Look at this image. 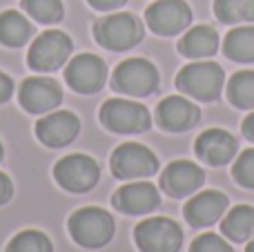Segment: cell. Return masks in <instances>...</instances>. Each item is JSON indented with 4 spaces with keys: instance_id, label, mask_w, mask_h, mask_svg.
Masks as SVG:
<instances>
[{
    "instance_id": "4dcf8cb0",
    "label": "cell",
    "mask_w": 254,
    "mask_h": 252,
    "mask_svg": "<svg viewBox=\"0 0 254 252\" xmlns=\"http://www.w3.org/2000/svg\"><path fill=\"white\" fill-rule=\"evenodd\" d=\"M87 2L98 11H112V9H119L121 4H125V0H87Z\"/></svg>"
},
{
    "instance_id": "603a6c76",
    "label": "cell",
    "mask_w": 254,
    "mask_h": 252,
    "mask_svg": "<svg viewBox=\"0 0 254 252\" xmlns=\"http://www.w3.org/2000/svg\"><path fill=\"white\" fill-rule=\"evenodd\" d=\"M228 101L239 110H254V71L243 69L230 78Z\"/></svg>"
},
{
    "instance_id": "8992f818",
    "label": "cell",
    "mask_w": 254,
    "mask_h": 252,
    "mask_svg": "<svg viewBox=\"0 0 254 252\" xmlns=\"http://www.w3.org/2000/svg\"><path fill=\"white\" fill-rule=\"evenodd\" d=\"M112 85L127 96H149L158 87V71L145 58H127L116 67Z\"/></svg>"
},
{
    "instance_id": "5bb4252c",
    "label": "cell",
    "mask_w": 254,
    "mask_h": 252,
    "mask_svg": "<svg viewBox=\"0 0 254 252\" xmlns=\"http://www.w3.org/2000/svg\"><path fill=\"white\" fill-rule=\"evenodd\" d=\"M205 181V172L192 161H174L161 174V188L174 199H183L198 190Z\"/></svg>"
},
{
    "instance_id": "836d02e7",
    "label": "cell",
    "mask_w": 254,
    "mask_h": 252,
    "mask_svg": "<svg viewBox=\"0 0 254 252\" xmlns=\"http://www.w3.org/2000/svg\"><path fill=\"white\" fill-rule=\"evenodd\" d=\"M0 159H2V145H0Z\"/></svg>"
},
{
    "instance_id": "5b68a950",
    "label": "cell",
    "mask_w": 254,
    "mask_h": 252,
    "mask_svg": "<svg viewBox=\"0 0 254 252\" xmlns=\"http://www.w3.org/2000/svg\"><path fill=\"white\" fill-rule=\"evenodd\" d=\"M101 121L110 132L116 134H138L149 129L152 116L147 107L125 98H112L101 107Z\"/></svg>"
},
{
    "instance_id": "30bf717a",
    "label": "cell",
    "mask_w": 254,
    "mask_h": 252,
    "mask_svg": "<svg viewBox=\"0 0 254 252\" xmlns=\"http://www.w3.org/2000/svg\"><path fill=\"white\" fill-rule=\"evenodd\" d=\"M149 29L158 36H176L192 22V9L185 0H156L145 11Z\"/></svg>"
},
{
    "instance_id": "cb8c5ba5",
    "label": "cell",
    "mask_w": 254,
    "mask_h": 252,
    "mask_svg": "<svg viewBox=\"0 0 254 252\" xmlns=\"http://www.w3.org/2000/svg\"><path fill=\"white\" fill-rule=\"evenodd\" d=\"M214 13L225 25L254 22V0H214Z\"/></svg>"
},
{
    "instance_id": "ffe728a7",
    "label": "cell",
    "mask_w": 254,
    "mask_h": 252,
    "mask_svg": "<svg viewBox=\"0 0 254 252\" xmlns=\"http://www.w3.org/2000/svg\"><path fill=\"white\" fill-rule=\"evenodd\" d=\"M221 232L234 244H243V241L254 237V208L252 205H237V208L228 210L221 221Z\"/></svg>"
},
{
    "instance_id": "7402d4cb",
    "label": "cell",
    "mask_w": 254,
    "mask_h": 252,
    "mask_svg": "<svg viewBox=\"0 0 254 252\" xmlns=\"http://www.w3.org/2000/svg\"><path fill=\"white\" fill-rule=\"evenodd\" d=\"M31 38V22L18 11L0 13V43L7 47H22Z\"/></svg>"
},
{
    "instance_id": "2e32d148",
    "label": "cell",
    "mask_w": 254,
    "mask_h": 252,
    "mask_svg": "<svg viewBox=\"0 0 254 252\" xmlns=\"http://www.w3.org/2000/svg\"><path fill=\"white\" fill-rule=\"evenodd\" d=\"M156 121L167 132H188L201 121V110L183 96H167L158 103Z\"/></svg>"
},
{
    "instance_id": "d6986e66",
    "label": "cell",
    "mask_w": 254,
    "mask_h": 252,
    "mask_svg": "<svg viewBox=\"0 0 254 252\" xmlns=\"http://www.w3.org/2000/svg\"><path fill=\"white\" fill-rule=\"evenodd\" d=\"M219 49V34L210 25H198L185 31V36L179 40V52L194 61H203L216 54Z\"/></svg>"
},
{
    "instance_id": "f1b7e54d",
    "label": "cell",
    "mask_w": 254,
    "mask_h": 252,
    "mask_svg": "<svg viewBox=\"0 0 254 252\" xmlns=\"http://www.w3.org/2000/svg\"><path fill=\"white\" fill-rule=\"evenodd\" d=\"M11 194H13V186H11V181H9L7 174L0 172V205L7 203V201L11 199Z\"/></svg>"
},
{
    "instance_id": "3957f363",
    "label": "cell",
    "mask_w": 254,
    "mask_h": 252,
    "mask_svg": "<svg viewBox=\"0 0 254 252\" xmlns=\"http://www.w3.org/2000/svg\"><path fill=\"white\" fill-rule=\"evenodd\" d=\"M69 235L83 248H103L114 235V219L101 208H83L71 214Z\"/></svg>"
},
{
    "instance_id": "484cf974",
    "label": "cell",
    "mask_w": 254,
    "mask_h": 252,
    "mask_svg": "<svg viewBox=\"0 0 254 252\" xmlns=\"http://www.w3.org/2000/svg\"><path fill=\"white\" fill-rule=\"evenodd\" d=\"M22 9L43 25H54L63 18L61 0H22Z\"/></svg>"
},
{
    "instance_id": "7a4b0ae2",
    "label": "cell",
    "mask_w": 254,
    "mask_h": 252,
    "mask_svg": "<svg viewBox=\"0 0 254 252\" xmlns=\"http://www.w3.org/2000/svg\"><path fill=\"white\" fill-rule=\"evenodd\" d=\"M98 45L112 52H125L143 40V22L134 13H112L94 25Z\"/></svg>"
},
{
    "instance_id": "ac0fdd59",
    "label": "cell",
    "mask_w": 254,
    "mask_h": 252,
    "mask_svg": "<svg viewBox=\"0 0 254 252\" xmlns=\"http://www.w3.org/2000/svg\"><path fill=\"white\" fill-rule=\"evenodd\" d=\"M112 203L125 214H147L161 205L158 190L147 181L127 183L114 194Z\"/></svg>"
},
{
    "instance_id": "4fadbf2b",
    "label": "cell",
    "mask_w": 254,
    "mask_h": 252,
    "mask_svg": "<svg viewBox=\"0 0 254 252\" xmlns=\"http://www.w3.org/2000/svg\"><path fill=\"white\" fill-rule=\"evenodd\" d=\"M228 196L219 190H207L198 192L185 203V221L192 228H207L212 223H216L225 212H228Z\"/></svg>"
},
{
    "instance_id": "7c38bea8",
    "label": "cell",
    "mask_w": 254,
    "mask_h": 252,
    "mask_svg": "<svg viewBox=\"0 0 254 252\" xmlns=\"http://www.w3.org/2000/svg\"><path fill=\"white\" fill-rule=\"evenodd\" d=\"M237 150H239L237 138L221 127L205 129L203 134H198L196 143H194L196 156L203 161V163L212 165V168L228 165L230 161L237 156Z\"/></svg>"
},
{
    "instance_id": "f546056e",
    "label": "cell",
    "mask_w": 254,
    "mask_h": 252,
    "mask_svg": "<svg viewBox=\"0 0 254 252\" xmlns=\"http://www.w3.org/2000/svg\"><path fill=\"white\" fill-rule=\"evenodd\" d=\"M11 94H13L11 78H9L7 74H2V71H0V103L9 101V98H11Z\"/></svg>"
},
{
    "instance_id": "9a60e30c",
    "label": "cell",
    "mask_w": 254,
    "mask_h": 252,
    "mask_svg": "<svg viewBox=\"0 0 254 252\" xmlns=\"http://www.w3.org/2000/svg\"><path fill=\"white\" fill-rule=\"evenodd\" d=\"M20 105L25 107L31 114H43V112H52L54 107L61 105L63 101V92L58 87L56 80L52 78H43V76H34L27 78L20 85Z\"/></svg>"
},
{
    "instance_id": "44dd1931",
    "label": "cell",
    "mask_w": 254,
    "mask_h": 252,
    "mask_svg": "<svg viewBox=\"0 0 254 252\" xmlns=\"http://www.w3.org/2000/svg\"><path fill=\"white\" fill-rule=\"evenodd\" d=\"M223 54L230 61L252 63L254 61V27H234L223 40Z\"/></svg>"
},
{
    "instance_id": "6da1fadb",
    "label": "cell",
    "mask_w": 254,
    "mask_h": 252,
    "mask_svg": "<svg viewBox=\"0 0 254 252\" xmlns=\"http://www.w3.org/2000/svg\"><path fill=\"white\" fill-rule=\"evenodd\" d=\"M225 83V71L212 61H196L185 65L176 76V87L183 94L201 103H212L221 96Z\"/></svg>"
},
{
    "instance_id": "83f0119b",
    "label": "cell",
    "mask_w": 254,
    "mask_h": 252,
    "mask_svg": "<svg viewBox=\"0 0 254 252\" xmlns=\"http://www.w3.org/2000/svg\"><path fill=\"white\" fill-rule=\"evenodd\" d=\"M190 252H234V250L221 235H214V232H203L201 237H196V239L192 241Z\"/></svg>"
},
{
    "instance_id": "277c9868",
    "label": "cell",
    "mask_w": 254,
    "mask_h": 252,
    "mask_svg": "<svg viewBox=\"0 0 254 252\" xmlns=\"http://www.w3.org/2000/svg\"><path fill=\"white\" fill-rule=\"evenodd\" d=\"M134 241L140 252H179L183 246V230L167 217H152L136 226Z\"/></svg>"
},
{
    "instance_id": "1f68e13d",
    "label": "cell",
    "mask_w": 254,
    "mask_h": 252,
    "mask_svg": "<svg viewBox=\"0 0 254 252\" xmlns=\"http://www.w3.org/2000/svg\"><path fill=\"white\" fill-rule=\"evenodd\" d=\"M241 129H243V136H246L248 141L254 143V112H252L250 116H248L246 121H243V127H241Z\"/></svg>"
},
{
    "instance_id": "52a82bcc",
    "label": "cell",
    "mask_w": 254,
    "mask_h": 252,
    "mask_svg": "<svg viewBox=\"0 0 254 252\" xmlns=\"http://www.w3.org/2000/svg\"><path fill=\"white\" fill-rule=\"evenodd\" d=\"M98 177H101L98 163L85 154H69L58 161L54 168V179L58 181V186L76 194L89 192L98 183Z\"/></svg>"
},
{
    "instance_id": "d6a6232c",
    "label": "cell",
    "mask_w": 254,
    "mask_h": 252,
    "mask_svg": "<svg viewBox=\"0 0 254 252\" xmlns=\"http://www.w3.org/2000/svg\"><path fill=\"white\" fill-rule=\"evenodd\" d=\"M246 252H254V237H252V241L248 244V248H246Z\"/></svg>"
},
{
    "instance_id": "ba28073f",
    "label": "cell",
    "mask_w": 254,
    "mask_h": 252,
    "mask_svg": "<svg viewBox=\"0 0 254 252\" xmlns=\"http://www.w3.org/2000/svg\"><path fill=\"white\" fill-rule=\"evenodd\" d=\"M112 172L119 179H147L156 174L158 159L140 143H123L112 154Z\"/></svg>"
},
{
    "instance_id": "d4e9b609",
    "label": "cell",
    "mask_w": 254,
    "mask_h": 252,
    "mask_svg": "<svg viewBox=\"0 0 254 252\" xmlns=\"http://www.w3.org/2000/svg\"><path fill=\"white\" fill-rule=\"evenodd\" d=\"M4 252H54L52 241L40 230H22L9 241Z\"/></svg>"
},
{
    "instance_id": "4316f807",
    "label": "cell",
    "mask_w": 254,
    "mask_h": 252,
    "mask_svg": "<svg viewBox=\"0 0 254 252\" xmlns=\"http://www.w3.org/2000/svg\"><path fill=\"white\" fill-rule=\"evenodd\" d=\"M232 177L246 190H254V147L243 150L232 165Z\"/></svg>"
},
{
    "instance_id": "e0dca14e",
    "label": "cell",
    "mask_w": 254,
    "mask_h": 252,
    "mask_svg": "<svg viewBox=\"0 0 254 252\" xmlns=\"http://www.w3.org/2000/svg\"><path fill=\"white\" fill-rule=\"evenodd\" d=\"M80 123L71 112H52L36 123V136L47 147H63L76 138Z\"/></svg>"
},
{
    "instance_id": "9c48e42d",
    "label": "cell",
    "mask_w": 254,
    "mask_h": 252,
    "mask_svg": "<svg viewBox=\"0 0 254 252\" xmlns=\"http://www.w3.org/2000/svg\"><path fill=\"white\" fill-rule=\"evenodd\" d=\"M69 54H71L69 36L63 34V31H45L34 40L27 63L36 71H54L65 65Z\"/></svg>"
},
{
    "instance_id": "8fae6325",
    "label": "cell",
    "mask_w": 254,
    "mask_h": 252,
    "mask_svg": "<svg viewBox=\"0 0 254 252\" xmlns=\"http://www.w3.org/2000/svg\"><path fill=\"white\" fill-rule=\"evenodd\" d=\"M65 78L69 87L78 94H94L105 85L107 78V67L94 54H80V56L71 58L69 67L65 71Z\"/></svg>"
}]
</instances>
